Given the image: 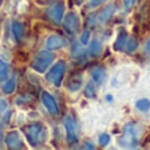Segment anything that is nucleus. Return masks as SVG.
<instances>
[{"instance_id": "obj_10", "label": "nucleus", "mask_w": 150, "mask_h": 150, "mask_svg": "<svg viewBox=\"0 0 150 150\" xmlns=\"http://www.w3.org/2000/svg\"><path fill=\"white\" fill-rule=\"evenodd\" d=\"M99 142L101 144V145H107V144L109 142V136L108 134H101L100 137H99Z\"/></svg>"}, {"instance_id": "obj_9", "label": "nucleus", "mask_w": 150, "mask_h": 150, "mask_svg": "<svg viewBox=\"0 0 150 150\" xmlns=\"http://www.w3.org/2000/svg\"><path fill=\"white\" fill-rule=\"evenodd\" d=\"M136 47H137V40L132 37V38L128 41V52H133Z\"/></svg>"}, {"instance_id": "obj_4", "label": "nucleus", "mask_w": 150, "mask_h": 150, "mask_svg": "<svg viewBox=\"0 0 150 150\" xmlns=\"http://www.w3.org/2000/svg\"><path fill=\"white\" fill-rule=\"evenodd\" d=\"M104 76H105V73H104L103 69H93L92 70V79L95 80L98 84H100L103 82Z\"/></svg>"}, {"instance_id": "obj_12", "label": "nucleus", "mask_w": 150, "mask_h": 150, "mask_svg": "<svg viewBox=\"0 0 150 150\" xmlns=\"http://www.w3.org/2000/svg\"><path fill=\"white\" fill-rule=\"evenodd\" d=\"M103 1H105V0H91V1H90V7L91 8L98 7V5H100Z\"/></svg>"}, {"instance_id": "obj_6", "label": "nucleus", "mask_w": 150, "mask_h": 150, "mask_svg": "<svg viewBox=\"0 0 150 150\" xmlns=\"http://www.w3.org/2000/svg\"><path fill=\"white\" fill-rule=\"evenodd\" d=\"M100 44H99L98 41H93L92 44H91V46H90V50H88V52H90V54L91 55H93V57H96V55H99L100 54Z\"/></svg>"}, {"instance_id": "obj_8", "label": "nucleus", "mask_w": 150, "mask_h": 150, "mask_svg": "<svg viewBox=\"0 0 150 150\" xmlns=\"http://www.w3.org/2000/svg\"><path fill=\"white\" fill-rule=\"evenodd\" d=\"M113 11H115V8L112 7V5H111V8L108 7V8H107V9L104 11V12L100 15V20H101V21H105V20H108V18H109V16H111L112 13H113Z\"/></svg>"}, {"instance_id": "obj_1", "label": "nucleus", "mask_w": 150, "mask_h": 150, "mask_svg": "<svg viewBox=\"0 0 150 150\" xmlns=\"http://www.w3.org/2000/svg\"><path fill=\"white\" fill-rule=\"evenodd\" d=\"M121 144L122 145H127V146H130V145H134L136 144V132L133 130V127L128 125L124 130V134L121 137Z\"/></svg>"}, {"instance_id": "obj_13", "label": "nucleus", "mask_w": 150, "mask_h": 150, "mask_svg": "<svg viewBox=\"0 0 150 150\" xmlns=\"http://www.w3.org/2000/svg\"><path fill=\"white\" fill-rule=\"evenodd\" d=\"M87 37H90V32L86 30V32H84V34H83V37H82V42H84V44H86V42L88 41Z\"/></svg>"}, {"instance_id": "obj_7", "label": "nucleus", "mask_w": 150, "mask_h": 150, "mask_svg": "<svg viewBox=\"0 0 150 150\" xmlns=\"http://www.w3.org/2000/svg\"><path fill=\"white\" fill-rule=\"evenodd\" d=\"M137 108L140 109V111H148V109L150 108V101L146 100V99H142V100H140L137 103Z\"/></svg>"}, {"instance_id": "obj_11", "label": "nucleus", "mask_w": 150, "mask_h": 150, "mask_svg": "<svg viewBox=\"0 0 150 150\" xmlns=\"http://www.w3.org/2000/svg\"><path fill=\"white\" fill-rule=\"evenodd\" d=\"M86 95L87 96H95V91H93V88H92V84H88L87 86V92H86Z\"/></svg>"}, {"instance_id": "obj_5", "label": "nucleus", "mask_w": 150, "mask_h": 150, "mask_svg": "<svg viewBox=\"0 0 150 150\" xmlns=\"http://www.w3.org/2000/svg\"><path fill=\"white\" fill-rule=\"evenodd\" d=\"M125 38H127V33H125V30H121L119 37H117V41L115 42V49L116 50L122 49V46H124V44H125Z\"/></svg>"}, {"instance_id": "obj_15", "label": "nucleus", "mask_w": 150, "mask_h": 150, "mask_svg": "<svg viewBox=\"0 0 150 150\" xmlns=\"http://www.w3.org/2000/svg\"><path fill=\"white\" fill-rule=\"evenodd\" d=\"M145 49H146V52L148 53H150V40L148 42H146V45H145Z\"/></svg>"}, {"instance_id": "obj_3", "label": "nucleus", "mask_w": 150, "mask_h": 150, "mask_svg": "<svg viewBox=\"0 0 150 150\" xmlns=\"http://www.w3.org/2000/svg\"><path fill=\"white\" fill-rule=\"evenodd\" d=\"M66 128H67V132H69V138H70L71 141H75L76 140V129H75L74 121L67 120V121H66Z\"/></svg>"}, {"instance_id": "obj_14", "label": "nucleus", "mask_w": 150, "mask_h": 150, "mask_svg": "<svg viewBox=\"0 0 150 150\" xmlns=\"http://www.w3.org/2000/svg\"><path fill=\"white\" fill-rule=\"evenodd\" d=\"M133 1H134V0H124L125 7H127V8H130V7H132V4H133Z\"/></svg>"}, {"instance_id": "obj_2", "label": "nucleus", "mask_w": 150, "mask_h": 150, "mask_svg": "<svg viewBox=\"0 0 150 150\" xmlns=\"http://www.w3.org/2000/svg\"><path fill=\"white\" fill-rule=\"evenodd\" d=\"M78 25H79V20H78L76 16H75V15H70V16H69V18L66 20V28L69 26L70 32H74L75 29L78 28Z\"/></svg>"}]
</instances>
